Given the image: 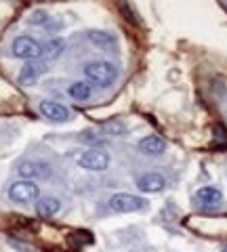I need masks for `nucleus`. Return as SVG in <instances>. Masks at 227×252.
Here are the masks:
<instances>
[{
  "instance_id": "nucleus-10",
  "label": "nucleus",
  "mask_w": 227,
  "mask_h": 252,
  "mask_svg": "<svg viewBox=\"0 0 227 252\" xmlns=\"http://www.w3.org/2000/svg\"><path fill=\"white\" fill-rule=\"evenodd\" d=\"M137 149L139 154H143L147 158H158L166 152V141L160 135H145L137 141Z\"/></svg>"
},
{
  "instance_id": "nucleus-16",
  "label": "nucleus",
  "mask_w": 227,
  "mask_h": 252,
  "mask_svg": "<svg viewBox=\"0 0 227 252\" xmlns=\"http://www.w3.org/2000/svg\"><path fill=\"white\" fill-rule=\"evenodd\" d=\"M82 141H84V143H89L91 147H95V149H101V145H105V143H107V139H105V137H101L99 132H91V130L82 132Z\"/></svg>"
},
{
  "instance_id": "nucleus-2",
  "label": "nucleus",
  "mask_w": 227,
  "mask_h": 252,
  "mask_svg": "<svg viewBox=\"0 0 227 252\" xmlns=\"http://www.w3.org/2000/svg\"><path fill=\"white\" fill-rule=\"evenodd\" d=\"M109 210L118 212V215H132V212H141L147 208V200L135 193H114L107 200Z\"/></svg>"
},
{
  "instance_id": "nucleus-8",
  "label": "nucleus",
  "mask_w": 227,
  "mask_h": 252,
  "mask_svg": "<svg viewBox=\"0 0 227 252\" xmlns=\"http://www.w3.org/2000/svg\"><path fill=\"white\" fill-rule=\"evenodd\" d=\"M137 189L141 193H160L166 189V177L162 172H143L137 177Z\"/></svg>"
},
{
  "instance_id": "nucleus-9",
  "label": "nucleus",
  "mask_w": 227,
  "mask_h": 252,
  "mask_svg": "<svg viewBox=\"0 0 227 252\" xmlns=\"http://www.w3.org/2000/svg\"><path fill=\"white\" fill-rule=\"evenodd\" d=\"M38 109H40V114L46 118V120H51V122L64 124V122H69V120H72V112H69V109H67L65 105L57 103V101H49V99H44V101H40V105H38Z\"/></svg>"
},
{
  "instance_id": "nucleus-6",
  "label": "nucleus",
  "mask_w": 227,
  "mask_h": 252,
  "mask_svg": "<svg viewBox=\"0 0 227 252\" xmlns=\"http://www.w3.org/2000/svg\"><path fill=\"white\" fill-rule=\"evenodd\" d=\"M17 175L23 181H36L46 179L51 175V164L42 160H23L17 164Z\"/></svg>"
},
{
  "instance_id": "nucleus-4",
  "label": "nucleus",
  "mask_w": 227,
  "mask_h": 252,
  "mask_svg": "<svg viewBox=\"0 0 227 252\" xmlns=\"http://www.w3.org/2000/svg\"><path fill=\"white\" fill-rule=\"evenodd\" d=\"M13 57L23 59V61H38L42 57V44L32 36H17L11 44Z\"/></svg>"
},
{
  "instance_id": "nucleus-14",
  "label": "nucleus",
  "mask_w": 227,
  "mask_h": 252,
  "mask_svg": "<svg viewBox=\"0 0 227 252\" xmlns=\"http://www.w3.org/2000/svg\"><path fill=\"white\" fill-rule=\"evenodd\" d=\"M64 51H65V40L64 38H51L46 44H42V57L44 59H49V61H53V59H59L61 55H64Z\"/></svg>"
},
{
  "instance_id": "nucleus-7",
  "label": "nucleus",
  "mask_w": 227,
  "mask_h": 252,
  "mask_svg": "<svg viewBox=\"0 0 227 252\" xmlns=\"http://www.w3.org/2000/svg\"><path fill=\"white\" fill-rule=\"evenodd\" d=\"M221 202H223V191L215 185L200 187L198 191L194 193V204L202 210H215L221 206Z\"/></svg>"
},
{
  "instance_id": "nucleus-18",
  "label": "nucleus",
  "mask_w": 227,
  "mask_h": 252,
  "mask_svg": "<svg viewBox=\"0 0 227 252\" xmlns=\"http://www.w3.org/2000/svg\"><path fill=\"white\" fill-rule=\"evenodd\" d=\"M32 26H46V23L51 21V17L46 15L44 11H34L32 15H30V19H28Z\"/></svg>"
},
{
  "instance_id": "nucleus-3",
  "label": "nucleus",
  "mask_w": 227,
  "mask_h": 252,
  "mask_svg": "<svg viewBox=\"0 0 227 252\" xmlns=\"http://www.w3.org/2000/svg\"><path fill=\"white\" fill-rule=\"evenodd\" d=\"M76 162L78 166L89 170V172H103L109 168V162H112V158L105 149H95V147H89L84 149L82 154L76 156Z\"/></svg>"
},
{
  "instance_id": "nucleus-1",
  "label": "nucleus",
  "mask_w": 227,
  "mask_h": 252,
  "mask_svg": "<svg viewBox=\"0 0 227 252\" xmlns=\"http://www.w3.org/2000/svg\"><path fill=\"white\" fill-rule=\"evenodd\" d=\"M82 72H84V78H87V82L91 86L97 84L101 89H107V86H112L116 80H118V67H116V63L105 61V59L87 61L82 67Z\"/></svg>"
},
{
  "instance_id": "nucleus-13",
  "label": "nucleus",
  "mask_w": 227,
  "mask_h": 252,
  "mask_svg": "<svg viewBox=\"0 0 227 252\" xmlns=\"http://www.w3.org/2000/svg\"><path fill=\"white\" fill-rule=\"evenodd\" d=\"M67 94L74 101H89L93 97V86L87 80H76L67 86Z\"/></svg>"
},
{
  "instance_id": "nucleus-17",
  "label": "nucleus",
  "mask_w": 227,
  "mask_h": 252,
  "mask_svg": "<svg viewBox=\"0 0 227 252\" xmlns=\"http://www.w3.org/2000/svg\"><path fill=\"white\" fill-rule=\"evenodd\" d=\"M103 130H105V135L122 137L124 135V124L122 122H107V124H103Z\"/></svg>"
},
{
  "instance_id": "nucleus-5",
  "label": "nucleus",
  "mask_w": 227,
  "mask_h": 252,
  "mask_svg": "<svg viewBox=\"0 0 227 252\" xmlns=\"http://www.w3.org/2000/svg\"><path fill=\"white\" fill-rule=\"evenodd\" d=\"M40 198V187L36 181H15L9 187V200L15 204H30Z\"/></svg>"
},
{
  "instance_id": "nucleus-19",
  "label": "nucleus",
  "mask_w": 227,
  "mask_h": 252,
  "mask_svg": "<svg viewBox=\"0 0 227 252\" xmlns=\"http://www.w3.org/2000/svg\"><path fill=\"white\" fill-rule=\"evenodd\" d=\"M223 252H227V244H225V246H223Z\"/></svg>"
},
{
  "instance_id": "nucleus-15",
  "label": "nucleus",
  "mask_w": 227,
  "mask_h": 252,
  "mask_svg": "<svg viewBox=\"0 0 227 252\" xmlns=\"http://www.w3.org/2000/svg\"><path fill=\"white\" fill-rule=\"evenodd\" d=\"M89 40L95 46H99V49H109V46L116 42V38H114V34H109V32L93 30V32H89Z\"/></svg>"
},
{
  "instance_id": "nucleus-12",
  "label": "nucleus",
  "mask_w": 227,
  "mask_h": 252,
  "mask_svg": "<svg viewBox=\"0 0 227 252\" xmlns=\"http://www.w3.org/2000/svg\"><path fill=\"white\" fill-rule=\"evenodd\" d=\"M61 210V200L55 195H40L36 200V215L42 219H51L55 215H59Z\"/></svg>"
},
{
  "instance_id": "nucleus-11",
  "label": "nucleus",
  "mask_w": 227,
  "mask_h": 252,
  "mask_svg": "<svg viewBox=\"0 0 227 252\" xmlns=\"http://www.w3.org/2000/svg\"><path fill=\"white\" fill-rule=\"evenodd\" d=\"M46 72V65L42 61H26V65L21 67V72L17 76V80L23 84V86H32L38 82V78Z\"/></svg>"
}]
</instances>
